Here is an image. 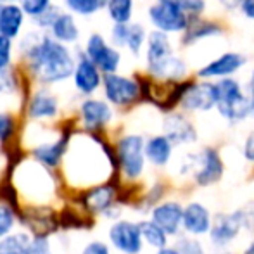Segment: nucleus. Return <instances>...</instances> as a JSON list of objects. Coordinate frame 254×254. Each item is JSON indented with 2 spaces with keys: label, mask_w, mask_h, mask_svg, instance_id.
<instances>
[{
  "label": "nucleus",
  "mask_w": 254,
  "mask_h": 254,
  "mask_svg": "<svg viewBox=\"0 0 254 254\" xmlns=\"http://www.w3.org/2000/svg\"><path fill=\"white\" fill-rule=\"evenodd\" d=\"M30 66L35 76L45 83L66 80L74 73L73 57L67 49L52 38H42L28 51Z\"/></svg>",
  "instance_id": "nucleus-1"
},
{
  "label": "nucleus",
  "mask_w": 254,
  "mask_h": 254,
  "mask_svg": "<svg viewBox=\"0 0 254 254\" xmlns=\"http://www.w3.org/2000/svg\"><path fill=\"white\" fill-rule=\"evenodd\" d=\"M147 67L152 76L164 81L180 80L187 74V64L177 57L166 33L152 31L147 38Z\"/></svg>",
  "instance_id": "nucleus-2"
},
{
  "label": "nucleus",
  "mask_w": 254,
  "mask_h": 254,
  "mask_svg": "<svg viewBox=\"0 0 254 254\" xmlns=\"http://www.w3.org/2000/svg\"><path fill=\"white\" fill-rule=\"evenodd\" d=\"M218 88V111L225 120L237 123L253 116L251 99L242 92V87L234 78H223L216 83Z\"/></svg>",
  "instance_id": "nucleus-3"
},
{
  "label": "nucleus",
  "mask_w": 254,
  "mask_h": 254,
  "mask_svg": "<svg viewBox=\"0 0 254 254\" xmlns=\"http://www.w3.org/2000/svg\"><path fill=\"white\" fill-rule=\"evenodd\" d=\"M145 142L140 135H127L118 142V163L130 180L138 178L145 168Z\"/></svg>",
  "instance_id": "nucleus-4"
},
{
  "label": "nucleus",
  "mask_w": 254,
  "mask_h": 254,
  "mask_svg": "<svg viewBox=\"0 0 254 254\" xmlns=\"http://www.w3.org/2000/svg\"><path fill=\"white\" fill-rule=\"evenodd\" d=\"M149 19L156 31L161 33H180L189 28L187 12L180 9L171 0H157L149 9Z\"/></svg>",
  "instance_id": "nucleus-5"
},
{
  "label": "nucleus",
  "mask_w": 254,
  "mask_h": 254,
  "mask_svg": "<svg viewBox=\"0 0 254 254\" xmlns=\"http://www.w3.org/2000/svg\"><path fill=\"white\" fill-rule=\"evenodd\" d=\"M187 168L192 170L194 180L199 187L214 185L223 177V161H221L220 154L211 147L202 149L199 154L192 156Z\"/></svg>",
  "instance_id": "nucleus-6"
},
{
  "label": "nucleus",
  "mask_w": 254,
  "mask_h": 254,
  "mask_svg": "<svg viewBox=\"0 0 254 254\" xmlns=\"http://www.w3.org/2000/svg\"><path fill=\"white\" fill-rule=\"evenodd\" d=\"M109 241L121 254H140L144 248L140 225L128 220H120L111 225Z\"/></svg>",
  "instance_id": "nucleus-7"
},
{
  "label": "nucleus",
  "mask_w": 254,
  "mask_h": 254,
  "mask_svg": "<svg viewBox=\"0 0 254 254\" xmlns=\"http://www.w3.org/2000/svg\"><path fill=\"white\" fill-rule=\"evenodd\" d=\"M104 92L111 104L128 106L140 97L142 87L131 78H125L120 74H106L104 76Z\"/></svg>",
  "instance_id": "nucleus-8"
},
{
  "label": "nucleus",
  "mask_w": 254,
  "mask_h": 254,
  "mask_svg": "<svg viewBox=\"0 0 254 254\" xmlns=\"http://www.w3.org/2000/svg\"><path fill=\"white\" fill-rule=\"evenodd\" d=\"M242 228H244V216H242L241 209L228 214H218L216 220L213 221V227H211L209 239L214 246L225 248L235 241V237L241 234Z\"/></svg>",
  "instance_id": "nucleus-9"
},
{
  "label": "nucleus",
  "mask_w": 254,
  "mask_h": 254,
  "mask_svg": "<svg viewBox=\"0 0 254 254\" xmlns=\"http://www.w3.org/2000/svg\"><path fill=\"white\" fill-rule=\"evenodd\" d=\"M180 104L185 111H211L218 104L216 83H211V81L190 83Z\"/></svg>",
  "instance_id": "nucleus-10"
},
{
  "label": "nucleus",
  "mask_w": 254,
  "mask_h": 254,
  "mask_svg": "<svg viewBox=\"0 0 254 254\" xmlns=\"http://www.w3.org/2000/svg\"><path fill=\"white\" fill-rule=\"evenodd\" d=\"M87 57L104 71L106 74H114L120 66L121 56L116 49L109 47L101 35H92L87 42Z\"/></svg>",
  "instance_id": "nucleus-11"
},
{
  "label": "nucleus",
  "mask_w": 254,
  "mask_h": 254,
  "mask_svg": "<svg viewBox=\"0 0 254 254\" xmlns=\"http://www.w3.org/2000/svg\"><path fill=\"white\" fill-rule=\"evenodd\" d=\"M151 220L161 227L166 235H177L184 223V206L177 201H164L152 207Z\"/></svg>",
  "instance_id": "nucleus-12"
},
{
  "label": "nucleus",
  "mask_w": 254,
  "mask_h": 254,
  "mask_svg": "<svg viewBox=\"0 0 254 254\" xmlns=\"http://www.w3.org/2000/svg\"><path fill=\"white\" fill-rule=\"evenodd\" d=\"M246 63V57L239 52H225L214 61L207 63L197 71L199 78H228L239 71Z\"/></svg>",
  "instance_id": "nucleus-13"
},
{
  "label": "nucleus",
  "mask_w": 254,
  "mask_h": 254,
  "mask_svg": "<svg viewBox=\"0 0 254 254\" xmlns=\"http://www.w3.org/2000/svg\"><path fill=\"white\" fill-rule=\"evenodd\" d=\"M213 227V218L211 213L204 204L201 202H190L184 207V228L190 235H204L209 234Z\"/></svg>",
  "instance_id": "nucleus-14"
},
{
  "label": "nucleus",
  "mask_w": 254,
  "mask_h": 254,
  "mask_svg": "<svg viewBox=\"0 0 254 254\" xmlns=\"http://www.w3.org/2000/svg\"><path fill=\"white\" fill-rule=\"evenodd\" d=\"M164 137L171 144H190L197 138V131H195L194 125L184 118L182 114H171L164 121Z\"/></svg>",
  "instance_id": "nucleus-15"
},
{
  "label": "nucleus",
  "mask_w": 254,
  "mask_h": 254,
  "mask_svg": "<svg viewBox=\"0 0 254 254\" xmlns=\"http://www.w3.org/2000/svg\"><path fill=\"white\" fill-rule=\"evenodd\" d=\"M101 73L99 67L88 59L87 56L80 57L76 67H74V85L81 94L88 95L92 92H95L101 85Z\"/></svg>",
  "instance_id": "nucleus-16"
},
{
  "label": "nucleus",
  "mask_w": 254,
  "mask_h": 254,
  "mask_svg": "<svg viewBox=\"0 0 254 254\" xmlns=\"http://www.w3.org/2000/svg\"><path fill=\"white\" fill-rule=\"evenodd\" d=\"M113 118V111L106 102L97 99H88L81 104V120L88 130H99L106 127Z\"/></svg>",
  "instance_id": "nucleus-17"
},
{
  "label": "nucleus",
  "mask_w": 254,
  "mask_h": 254,
  "mask_svg": "<svg viewBox=\"0 0 254 254\" xmlns=\"http://www.w3.org/2000/svg\"><path fill=\"white\" fill-rule=\"evenodd\" d=\"M114 201H116V190L109 184L97 185L85 195V206L92 213H106L111 209Z\"/></svg>",
  "instance_id": "nucleus-18"
},
{
  "label": "nucleus",
  "mask_w": 254,
  "mask_h": 254,
  "mask_svg": "<svg viewBox=\"0 0 254 254\" xmlns=\"http://www.w3.org/2000/svg\"><path fill=\"white\" fill-rule=\"evenodd\" d=\"M171 152H173V144L164 135H156L145 142V157L154 166L168 164V161L171 159Z\"/></svg>",
  "instance_id": "nucleus-19"
},
{
  "label": "nucleus",
  "mask_w": 254,
  "mask_h": 254,
  "mask_svg": "<svg viewBox=\"0 0 254 254\" xmlns=\"http://www.w3.org/2000/svg\"><path fill=\"white\" fill-rule=\"evenodd\" d=\"M23 12L16 3H5L0 10V35L7 38H12L17 35L21 24H23Z\"/></svg>",
  "instance_id": "nucleus-20"
},
{
  "label": "nucleus",
  "mask_w": 254,
  "mask_h": 254,
  "mask_svg": "<svg viewBox=\"0 0 254 254\" xmlns=\"http://www.w3.org/2000/svg\"><path fill=\"white\" fill-rule=\"evenodd\" d=\"M66 138H59L56 142H49V144H40L38 147H35L33 156L40 161L42 164L49 168H54L59 164V161L63 159L64 152H66Z\"/></svg>",
  "instance_id": "nucleus-21"
},
{
  "label": "nucleus",
  "mask_w": 254,
  "mask_h": 254,
  "mask_svg": "<svg viewBox=\"0 0 254 254\" xmlns=\"http://www.w3.org/2000/svg\"><path fill=\"white\" fill-rule=\"evenodd\" d=\"M221 28L216 23H209V21H194V23H189V28L184 31V37H182V44L190 45L194 42H199L202 38H211L214 35H220Z\"/></svg>",
  "instance_id": "nucleus-22"
},
{
  "label": "nucleus",
  "mask_w": 254,
  "mask_h": 254,
  "mask_svg": "<svg viewBox=\"0 0 254 254\" xmlns=\"http://www.w3.org/2000/svg\"><path fill=\"white\" fill-rule=\"evenodd\" d=\"M28 113L35 120H42V118H52L57 114V101L52 95L37 94L30 102Z\"/></svg>",
  "instance_id": "nucleus-23"
},
{
  "label": "nucleus",
  "mask_w": 254,
  "mask_h": 254,
  "mask_svg": "<svg viewBox=\"0 0 254 254\" xmlns=\"http://www.w3.org/2000/svg\"><path fill=\"white\" fill-rule=\"evenodd\" d=\"M52 31L54 37L59 42L71 44V42L78 40V28L74 24L73 16H69V14H61L56 19V23L52 24Z\"/></svg>",
  "instance_id": "nucleus-24"
},
{
  "label": "nucleus",
  "mask_w": 254,
  "mask_h": 254,
  "mask_svg": "<svg viewBox=\"0 0 254 254\" xmlns=\"http://www.w3.org/2000/svg\"><path fill=\"white\" fill-rule=\"evenodd\" d=\"M140 225V232H142V239L144 242H147L151 248H156L157 251L168 246V235L166 232L163 230L161 227H157L152 220H147V221H142Z\"/></svg>",
  "instance_id": "nucleus-25"
},
{
  "label": "nucleus",
  "mask_w": 254,
  "mask_h": 254,
  "mask_svg": "<svg viewBox=\"0 0 254 254\" xmlns=\"http://www.w3.org/2000/svg\"><path fill=\"white\" fill-rule=\"evenodd\" d=\"M109 16L116 21V24H127L133 12V0H107Z\"/></svg>",
  "instance_id": "nucleus-26"
},
{
  "label": "nucleus",
  "mask_w": 254,
  "mask_h": 254,
  "mask_svg": "<svg viewBox=\"0 0 254 254\" xmlns=\"http://www.w3.org/2000/svg\"><path fill=\"white\" fill-rule=\"evenodd\" d=\"M30 241L26 234H9L0 241V254H24Z\"/></svg>",
  "instance_id": "nucleus-27"
},
{
  "label": "nucleus",
  "mask_w": 254,
  "mask_h": 254,
  "mask_svg": "<svg viewBox=\"0 0 254 254\" xmlns=\"http://www.w3.org/2000/svg\"><path fill=\"white\" fill-rule=\"evenodd\" d=\"M67 7L81 16H90L107 3V0H66Z\"/></svg>",
  "instance_id": "nucleus-28"
},
{
  "label": "nucleus",
  "mask_w": 254,
  "mask_h": 254,
  "mask_svg": "<svg viewBox=\"0 0 254 254\" xmlns=\"http://www.w3.org/2000/svg\"><path fill=\"white\" fill-rule=\"evenodd\" d=\"M145 42V30L142 24H128V38H127V47L133 54H138Z\"/></svg>",
  "instance_id": "nucleus-29"
},
{
  "label": "nucleus",
  "mask_w": 254,
  "mask_h": 254,
  "mask_svg": "<svg viewBox=\"0 0 254 254\" xmlns=\"http://www.w3.org/2000/svg\"><path fill=\"white\" fill-rule=\"evenodd\" d=\"M14 221L16 218H14V211L10 209V206L0 202V241L10 234V230L14 228Z\"/></svg>",
  "instance_id": "nucleus-30"
},
{
  "label": "nucleus",
  "mask_w": 254,
  "mask_h": 254,
  "mask_svg": "<svg viewBox=\"0 0 254 254\" xmlns=\"http://www.w3.org/2000/svg\"><path fill=\"white\" fill-rule=\"evenodd\" d=\"M175 248L178 249L180 254H206L201 242H199L197 239H192V237L180 239V241L175 244Z\"/></svg>",
  "instance_id": "nucleus-31"
},
{
  "label": "nucleus",
  "mask_w": 254,
  "mask_h": 254,
  "mask_svg": "<svg viewBox=\"0 0 254 254\" xmlns=\"http://www.w3.org/2000/svg\"><path fill=\"white\" fill-rule=\"evenodd\" d=\"M24 254H52L51 253V242L45 235H37L30 241Z\"/></svg>",
  "instance_id": "nucleus-32"
},
{
  "label": "nucleus",
  "mask_w": 254,
  "mask_h": 254,
  "mask_svg": "<svg viewBox=\"0 0 254 254\" xmlns=\"http://www.w3.org/2000/svg\"><path fill=\"white\" fill-rule=\"evenodd\" d=\"M49 3L51 0H21V9L30 16L40 17L49 9Z\"/></svg>",
  "instance_id": "nucleus-33"
},
{
  "label": "nucleus",
  "mask_w": 254,
  "mask_h": 254,
  "mask_svg": "<svg viewBox=\"0 0 254 254\" xmlns=\"http://www.w3.org/2000/svg\"><path fill=\"white\" fill-rule=\"evenodd\" d=\"M173 3H177L184 12L187 14H201L206 7L204 0H171Z\"/></svg>",
  "instance_id": "nucleus-34"
},
{
  "label": "nucleus",
  "mask_w": 254,
  "mask_h": 254,
  "mask_svg": "<svg viewBox=\"0 0 254 254\" xmlns=\"http://www.w3.org/2000/svg\"><path fill=\"white\" fill-rule=\"evenodd\" d=\"M14 133V120L5 113H0V142H7Z\"/></svg>",
  "instance_id": "nucleus-35"
},
{
  "label": "nucleus",
  "mask_w": 254,
  "mask_h": 254,
  "mask_svg": "<svg viewBox=\"0 0 254 254\" xmlns=\"http://www.w3.org/2000/svg\"><path fill=\"white\" fill-rule=\"evenodd\" d=\"M113 44L120 45V47H127V38H128V24H114L113 33Z\"/></svg>",
  "instance_id": "nucleus-36"
},
{
  "label": "nucleus",
  "mask_w": 254,
  "mask_h": 254,
  "mask_svg": "<svg viewBox=\"0 0 254 254\" xmlns=\"http://www.w3.org/2000/svg\"><path fill=\"white\" fill-rule=\"evenodd\" d=\"M10 38L0 35V71L5 69V66L10 61Z\"/></svg>",
  "instance_id": "nucleus-37"
},
{
  "label": "nucleus",
  "mask_w": 254,
  "mask_h": 254,
  "mask_svg": "<svg viewBox=\"0 0 254 254\" xmlns=\"http://www.w3.org/2000/svg\"><path fill=\"white\" fill-rule=\"evenodd\" d=\"M81 254H111V251L107 248V244H104L101 241H94L85 246Z\"/></svg>",
  "instance_id": "nucleus-38"
},
{
  "label": "nucleus",
  "mask_w": 254,
  "mask_h": 254,
  "mask_svg": "<svg viewBox=\"0 0 254 254\" xmlns=\"http://www.w3.org/2000/svg\"><path fill=\"white\" fill-rule=\"evenodd\" d=\"M244 157L249 163H254V130L248 135L244 142Z\"/></svg>",
  "instance_id": "nucleus-39"
},
{
  "label": "nucleus",
  "mask_w": 254,
  "mask_h": 254,
  "mask_svg": "<svg viewBox=\"0 0 254 254\" xmlns=\"http://www.w3.org/2000/svg\"><path fill=\"white\" fill-rule=\"evenodd\" d=\"M241 9L244 16H248L249 19H254V0H244Z\"/></svg>",
  "instance_id": "nucleus-40"
},
{
  "label": "nucleus",
  "mask_w": 254,
  "mask_h": 254,
  "mask_svg": "<svg viewBox=\"0 0 254 254\" xmlns=\"http://www.w3.org/2000/svg\"><path fill=\"white\" fill-rule=\"evenodd\" d=\"M242 2H244V0H220L221 5L228 10H235V9H239V7H242Z\"/></svg>",
  "instance_id": "nucleus-41"
},
{
  "label": "nucleus",
  "mask_w": 254,
  "mask_h": 254,
  "mask_svg": "<svg viewBox=\"0 0 254 254\" xmlns=\"http://www.w3.org/2000/svg\"><path fill=\"white\" fill-rule=\"evenodd\" d=\"M249 99H251V109L254 114V71L251 74V81H249Z\"/></svg>",
  "instance_id": "nucleus-42"
},
{
  "label": "nucleus",
  "mask_w": 254,
  "mask_h": 254,
  "mask_svg": "<svg viewBox=\"0 0 254 254\" xmlns=\"http://www.w3.org/2000/svg\"><path fill=\"white\" fill-rule=\"evenodd\" d=\"M156 254H180V253H178V249L175 248V246H173V248H168V246H166V248L159 249Z\"/></svg>",
  "instance_id": "nucleus-43"
},
{
  "label": "nucleus",
  "mask_w": 254,
  "mask_h": 254,
  "mask_svg": "<svg viewBox=\"0 0 254 254\" xmlns=\"http://www.w3.org/2000/svg\"><path fill=\"white\" fill-rule=\"evenodd\" d=\"M244 254H254V241L249 242V246L244 249Z\"/></svg>",
  "instance_id": "nucleus-44"
},
{
  "label": "nucleus",
  "mask_w": 254,
  "mask_h": 254,
  "mask_svg": "<svg viewBox=\"0 0 254 254\" xmlns=\"http://www.w3.org/2000/svg\"><path fill=\"white\" fill-rule=\"evenodd\" d=\"M0 2H12V0H0Z\"/></svg>",
  "instance_id": "nucleus-45"
},
{
  "label": "nucleus",
  "mask_w": 254,
  "mask_h": 254,
  "mask_svg": "<svg viewBox=\"0 0 254 254\" xmlns=\"http://www.w3.org/2000/svg\"><path fill=\"white\" fill-rule=\"evenodd\" d=\"M223 254H232V253H223Z\"/></svg>",
  "instance_id": "nucleus-46"
},
{
  "label": "nucleus",
  "mask_w": 254,
  "mask_h": 254,
  "mask_svg": "<svg viewBox=\"0 0 254 254\" xmlns=\"http://www.w3.org/2000/svg\"><path fill=\"white\" fill-rule=\"evenodd\" d=\"M0 10H2V5H0Z\"/></svg>",
  "instance_id": "nucleus-47"
}]
</instances>
